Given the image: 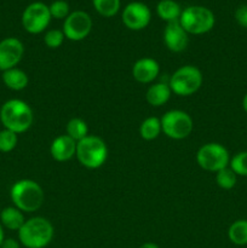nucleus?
Returning <instances> with one entry per match:
<instances>
[{
  "mask_svg": "<svg viewBox=\"0 0 247 248\" xmlns=\"http://www.w3.org/2000/svg\"><path fill=\"white\" fill-rule=\"evenodd\" d=\"M0 121L4 128L19 135L28 131L33 125V110L22 99H9L0 108Z\"/></svg>",
  "mask_w": 247,
  "mask_h": 248,
  "instance_id": "nucleus-1",
  "label": "nucleus"
},
{
  "mask_svg": "<svg viewBox=\"0 0 247 248\" xmlns=\"http://www.w3.org/2000/svg\"><path fill=\"white\" fill-rule=\"evenodd\" d=\"M10 198L15 207L22 212L31 213L43 206L45 194L40 184L31 179H21L15 182L10 190Z\"/></svg>",
  "mask_w": 247,
  "mask_h": 248,
  "instance_id": "nucleus-2",
  "label": "nucleus"
},
{
  "mask_svg": "<svg viewBox=\"0 0 247 248\" xmlns=\"http://www.w3.org/2000/svg\"><path fill=\"white\" fill-rule=\"evenodd\" d=\"M18 241L26 248H45L52 241L55 229L44 217L29 218L18 230Z\"/></svg>",
  "mask_w": 247,
  "mask_h": 248,
  "instance_id": "nucleus-3",
  "label": "nucleus"
},
{
  "mask_svg": "<svg viewBox=\"0 0 247 248\" xmlns=\"http://www.w3.org/2000/svg\"><path fill=\"white\" fill-rule=\"evenodd\" d=\"M77 161L86 169L96 170L104 165L108 157V148L106 142L101 137L94 135H89L77 143Z\"/></svg>",
  "mask_w": 247,
  "mask_h": 248,
  "instance_id": "nucleus-4",
  "label": "nucleus"
},
{
  "mask_svg": "<svg viewBox=\"0 0 247 248\" xmlns=\"http://www.w3.org/2000/svg\"><path fill=\"white\" fill-rule=\"evenodd\" d=\"M179 23L189 35H202L212 31L216 17L208 7L193 5L182 10Z\"/></svg>",
  "mask_w": 247,
  "mask_h": 248,
  "instance_id": "nucleus-5",
  "label": "nucleus"
},
{
  "mask_svg": "<svg viewBox=\"0 0 247 248\" xmlns=\"http://www.w3.org/2000/svg\"><path fill=\"white\" fill-rule=\"evenodd\" d=\"M203 77L201 70L195 65H183L178 68L170 78V89L172 93L181 97H188L196 93L202 86Z\"/></svg>",
  "mask_w": 247,
  "mask_h": 248,
  "instance_id": "nucleus-6",
  "label": "nucleus"
},
{
  "mask_svg": "<svg viewBox=\"0 0 247 248\" xmlns=\"http://www.w3.org/2000/svg\"><path fill=\"white\" fill-rule=\"evenodd\" d=\"M160 121H161L162 133L171 140H184L193 132L194 121L186 111L172 109L166 111Z\"/></svg>",
  "mask_w": 247,
  "mask_h": 248,
  "instance_id": "nucleus-7",
  "label": "nucleus"
},
{
  "mask_svg": "<svg viewBox=\"0 0 247 248\" xmlns=\"http://www.w3.org/2000/svg\"><path fill=\"white\" fill-rule=\"evenodd\" d=\"M196 162L202 170L217 173L229 166L230 154L220 143H206L196 153Z\"/></svg>",
  "mask_w": 247,
  "mask_h": 248,
  "instance_id": "nucleus-8",
  "label": "nucleus"
},
{
  "mask_svg": "<svg viewBox=\"0 0 247 248\" xmlns=\"http://www.w3.org/2000/svg\"><path fill=\"white\" fill-rule=\"evenodd\" d=\"M50 9L43 1H34L24 9L22 14V26L29 34H40L46 31L50 24Z\"/></svg>",
  "mask_w": 247,
  "mask_h": 248,
  "instance_id": "nucleus-9",
  "label": "nucleus"
},
{
  "mask_svg": "<svg viewBox=\"0 0 247 248\" xmlns=\"http://www.w3.org/2000/svg\"><path fill=\"white\" fill-rule=\"evenodd\" d=\"M92 18L87 12L77 10L68 15L63 22V33L70 41H81L89 36L92 31Z\"/></svg>",
  "mask_w": 247,
  "mask_h": 248,
  "instance_id": "nucleus-10",
  "label": "nucleus"
},
{
  "mask_svg": "<svg viewBox=\"0 0 247 248\" xmlns=\"http://www.w3.org/2000/svg\"><path fill=\"white\" fill-rule=\"evenodd\" d=\"M121 19L126 28L130 31H142L147 28L152 19V11L142 1L128 2L121 14Z\"/></svg>",
  "mask_w": 247,
  "mask_h": 248,
  "instance_id": "nucleus-11",
  "label": "nucleus"
},
{
  "mask_svg": "<svg viewBox=\"0 0 247 248\" xmlns=\"http://www.w3.org/2000/svg\"><path fill=\"white\" fill-rule=\"evenodd\" d=\"M24 55V45L19 39L10 36L0 41V70L16 68Z\"/></svg>",
  "mask_w": 247,
  "mask_h": 248,
  "instance_id": "nucleus-12",
  "label": "nucleus"
},
{
  "mask_svg": "<svg viewBox=\"0 0 247 248\" xmlns=\"http://www.w3.org/2000/svg\"><path fill=\"white\" fill-rule=\"evenodd\" d=\"M164 43L171 52H183L189 45V34L179 21L170 22L164 29Z\"/></svg>",
  "mask_w": 247,
  "mask_h": 248,
  "instance_id": "nucleus-13",
  "label": "nucleus"
},
{
  "mask_svg": "<svg viewBox=\"0 0 247 248\" xmlns=\"http://www.w3.org/2000/svg\"><path fill=\"white\" fill-rule=\"evenodd\" d=\"M160 73V65L154 58L142 57L132 65V77L140 84H150L157 78Z\"/></svg>",
  "mask_w": 247,
  "mask_h": 248,
  "instance_id": "nucleus-14",
  "label": "nucleus"
},
{
  "mask_svg": "<svg viewBox=\"0 0 247 248\" xmlns=\"http://www.w3.org/2000/svg\"><path fill=\"white\" fill-rule=\"evenodd\" d=\"M77 153V142L67 135H61L52 140L50 147V154L53 160L58 162H65L73 159Z\"/></svg>",
  "mask_w": 247,
  "mask_h": 248,
  "instance_id": "nucleus-15",
  "label": "nucleus"
},
{
  "mask_svg": "<svg viewBox=\"0 0 247 248\" xmlns=\"http://www.w3.org/2000/svg\"><path fill=\"white\" fill-rule=\"evenodd\" d=\"M172 91L170 89V85L166 82H156L152 86L148 87L145 92V99L148 104L152 107H161L169 102L171 98Z\"/></svg>",
  "mask_w": 247,
  "mask_h": 248,
  "instance_id": "nucleus-16",
  "label": "nucleus"
},
{
  "mask_svg": "<svg viewBox=\"0 0 247 248\" xmlns=\"http://www.w3.org/2000/svg\"><path fill=\"white\" fill-rule=\"evenodd\" d=\"M26 222V218L22 211L15 206L5 207L0 212V223L6 229L12 230V232H18L22 228V225Z\"/></svg>",
  "mask_w": 247,
  "mask_h": 248,
  "instance_id": "nucleus-17",
  "label": "nucleus"
},
{
  "mask_svg": "<svg viewBox=\"0 0 247 248\" xmlns=\"http://www.w3.org/2000/svg\"><path fill=\"white\" fill-rule=\"evenodd\" d=\"M2 82L7 89L12 91H22L28 86V75L18 68H12V69L2 72Z\"/></svg>",
  "mask_w": 247,
  "mask_h": 248,
  "instance_id": "nucleus-18",
  "label": "nucleus"
},
{
  "mask_svg": "<svg viewBox=\"0 0 247 248\" xmlns=\"http://www.w3.org/2000/svg\"><path fill=\"white\" fill-rule=\"evenodd\" d=\"M156 14L166 23L179 21L182 9L176 0H160L156 5Z\"/></svg>",
  "mask_w": 247,
  "mask_h": 248,
  "instance_id": "nucleus-19",
  "label": "nucleus"
},
{
  "mask_svg": "<svg viewBox=\"0 0 247 248\" xmlns=\"http://www.w3.org/2000/svg\"><path fill=\"white\" fill-rule=\"evenodd\" d=\"M230 242L236 246L247 245V219H237L228 229Z\"/></svg>",
  "mask_w": 247,
  "mask_h": 248,
  "instance_id": "nucleus-20",
  "label": "nucleus"
},
{
  "mask_svg": "<svg viewBox=\"0 0 247 248\" xmlns=\"http://www.w3.org/2000/svg\"><path fill=\"white\" fill-rule=\"evenodd\" d=\"M161 121L155 116L144 119L139 126V135L145 140H154L161 135Z\"/></svg>",
  "mask_w": 247,
  "mask_h": 248,
  "instance_id": "nucleus-21",
  "label": "nucleus"
},
{
  "mask_svg": "<svg viewBox=\"0 0 247 248\" xmlns=\"http://www.w3.org/2000/svg\"><path fill=\"white\" fill-rule=\"evenodd\" d=\"M65 135L69 136L72 140L75 142H80L84 140L86 136H89V126H87L86 121L82 120L80 118H73L68 121L67 126H65Z\"/></svg>",
  "mask_w": 247,
  "mask_h": 248,
  "instance_id": "nucleus-22",
  "label": "nucleus"
},
{
  "mask_svg": "<svg viewBox=\"0 0 247 248\" xmlns=\"http://www.w3.org/2000/svg\"><path fill=\"white\" fill-rule=\"evenodd\" d=\"M92 5L101 16L110 18L120 11L121 1L120 0H92Z\"/></svg>",
  "mask_w": 247,
  "mask_h": 248,
  "instance_id": "nucleus-23",
  "label": "nucleus"
},
{
  "mask_svg": "<svg viewBox=\"0 0 247 248\" xmlns=\"http://www.w3.org/2000/svg\"><path fill=\"white\" fill-rule=\"evenodd\" d=\"M236 182L237 176L229 166L216 173V183L219 188L224 189V190H230V189L234 188L236 186Z\"/></svg>",
  "mask_w": 247,
  "mask_h": 248,
  "instance_id": "nucleus-24",
  "label": "nucleus"
},
{
  "mask_svg": "<svg viewBox=\"0 0 247 248\" xmlns=\"http://www.w3.org/2000/svg\"><path fill=\"white\" fill-rule=\"evenodd\" d=\"M229 167L236 176L247 177V152H240L230 157Z\"/></svg>",
  "mask_w": 247,
  "mask_h": 248,
  "instance_id": "nucleus-25",
  "label": "nucleus"
},
{
  "mask_svg": "<svg viewBox=\"0 0 247 248\" xmlns=\"http://www.w3.org/2000/svg\"><path fill=\"white\" fill-rule=\"evenodd\" d=\"M17 143H18V135L17 133L6 130V128L0 131V152H12L16 148Z\"/></svg>",
  "mask_w": 247,
  "mask_h": 248,
  "instance_id": "nucleus-26",
  "label": "nucleus"
},
{
  "mask_svg": "<svg viewBox=\"0 0 247 248\" xmlns=\"http://www.w3.org/2000/svg\"><path fill=\"white\" fill-rule=\"evenodd\" d=\"M64 33L61 29H50L44 35V43L50 48H58L64 43Z\"/></svg>",
  "mask_w": 247,
  "mask_h": 248,
  "instance_id": "nucleus-27",
  "label": "nucleus"
},
{
  "mask_svg": "<svg viewBox=\"0 0 247 248\" xmlns=\"http://www.w3.org/2000/svg\"><path fill=\"white\" fill-rule=\"evenodd\" d=\"M48 9H50L51 17L56 19H65L70 14L69 4L65 0H56L51 2Z\"/></svg>",
  "mask_w": 247,
  "mask_h": 248,
  "instance_id": "nucleus-28",
  "label": "nucleus"
},
{
  "mask_svg": "<svg viewBox=\"0 0 247 248\" xmlns=\"http://www.w3.org/2000/svg\"><path fill=\"white\" fill-rule=\"evenodd\" d=\"M235 19L244 28H247V5H241L235 11Z\"/></svg>",
  "mask_w": 247,
  "mask_h": 248,
  "instance_id": "nucleus-29",
  "label": "nucleus"
},
{
  "mask_svg": "<svg viewBox=\"0 0 247 248\" xmlns=\"http://www.w3.org/2000/svg\"><path fill=\"white\" fill-rule=\"evenodd\" d=\"M0 248H21V242L15 239H5Z\"/></svg>",
  "mask_w": 247,
  "mask_h": 248,
  "instance_id": "nucleus-30",
  "label": "nucleus"
},
{
  "mask_svg": "<svg viewBox=\"0 0 247 248\" xmlns=\"http://www.w3.org/2000/svg\"><path fill=\"white\" fill-rule=\"evenodd\" d=\"M139 248H160V247L157 246L156 244H154V242H145V244H143Z\"/></svg>",
  "mask_w": 247,
  "mask_h": 248,
  "instance_id": "nucleus-31",
  "label": "nucleus"
},
{
  "mask_svg": "<svg viewBox=\"0 0 247 248\" xmlns=\"http://www.w3.org/2000/svg\"><path fill=\"white\" fill-rule=\"evenodd\" d=\"M5 240V234H4V227L1 225V223H0V246H1L2 241Z\"/></svg>",
  "mask_w": 247,
  "mask_h": 248,
  "instance_id": "nucleus-32",
  "label": "nucleus"
},
{
  "mask_svg": "<svg viewBox=\"0 0 247 248\" xmlns=\"http://www.w3.org/2000/svg\"><path fill=\"white\" fill-rule=\"evenodd\" d=\"M242 108H244L245 113H247V92L244 96V98H242Z\"/></svg>",
  "mask_w": 247,
  "mask_h": 248,
  "instance_id": "nucleus-33",
  "label": "nucleus"
}]
</instances>
